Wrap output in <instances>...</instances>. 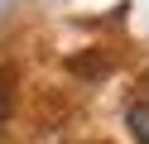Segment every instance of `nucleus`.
Returning <instances> with one entry per match:
<instances>
[{
  "label": "nucleus",
  "instance_id": "obj_1",
  "mask_svg": "<svg viewBox=\"0 0 149 144\" xmlns=\"http://www.w3.org/2000/svg\"><path fill=\"white\" fill-rule=\"evenodd\" d=\"M125 120H130V130H135V139H139V144H149V101H135Z\"/></svg>",
  "mask_w": 149,
  "mask_h": 144
}]
</instances>
